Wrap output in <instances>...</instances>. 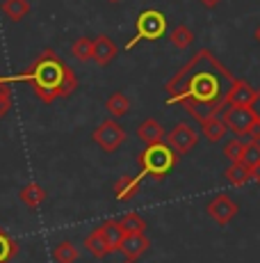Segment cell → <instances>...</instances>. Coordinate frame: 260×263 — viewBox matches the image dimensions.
Wrapping results in <instances>:
<instances>
[{
  "label": "cell",
  "mask_w": 260,
  "mask_h": 263,
  "mask_svg": "<svg viewBox=\"0 0 260 263\" xmlns=\"http://www.w3.org/2000/svg\"><path fill=\"white\" fill-rule=\"evenodd\" d=\"M233 73L210 53L201 48L192 55L187 64L164 85L169 99L167 103H185V101H199V103H226V94L233 85Z\"/></svg>",
  "instance_id": "1"
},
{
  "label": "cell",
  "mask_w": 260,
  "mask_h": 263,
  "mask_svg": "<svg viewBox=\"0 0 260 263\" xmlns=\"http://www.w3.org/2000/svg\"><path fill=\"white\" fill-rule=\"evenodd\" d=\"M16 80L28 83L41 103H53L57 99H67L78 89L76 71L51 48L41 50L34 58V62Z\"/></svg>",
  "instance_id": "2"
},
{
  "label": "cell",
  "mask_w": 260,
  "mask_h": 263,
  "mask_svg": "<svg viewBox=\"0 0 260 263\" xmlns=\"http://www.w3.org/2000/svg\"><path fill=\"white\" fill-rule=\"evenodd\" d=\"M176 151L169 144L160 142V144H151L139 154V167H142L144 176H151L156 181H162L169 172L176 165Z\"/></svg>",
  "instance_id": "3"
},
{
  "label": "cell",
  "mask_w": 260,
  "mask_h": 263,
  "mask_svg": "<svg viewBox=\"0 0 260 263\" xmlns=\"http://www.w3.org/2000/svg\"><path fill=\"white\" fill-rule=\"evenodd\" d=\"M135 28H137V32H135V37L126 44V50L135 48L139 42H144V39H146V42L162 39L164 32H167V16H164L162 12H158V9H144L137 16V21H135Z\"/></svg>",
  "instance_id": "4"
},
{
  "label": "cell",
  "mask_w": 260,
  "mask_h": 263,
  "mask_svg": "<svg viewBox=\"0 0 260 263\" xmlns=\"http://www.w3.org/2000/svg\"><path fill=\"white\" fill-rule=\"evenodd\" d=\"M92 140L101 146L103 151L112 154V151H117L119 146L123 144V140H126V130H123L114 119H105L103 124H98L96 128H94Z\"/></svg>",
  "instance_id": "5"
},
{
  "label": "cell",
  "mask_w": 260,
  "mask_h": 263,
  "mask_svg": "<svg viewBox=\"0 0 260 263\" xmlns=\"http://www.w3.org/2000/svg\"><path fill=\"white\" fill-rule=\"evenodd\" d=\"M197 142H199V130L192 128L189 124H185V121L176 124V126H174V128L167 133V144L171 146V149L176 151L178 156L189 154V151L197 146Z\"/></svg>",
  "instance_id": "6"
},
{
  "label": "cell",
  "mask_w": 260,
  "mask_h": 263,
  "mask_svg": "<svg viewBox=\"0 0 260 263\" xmlns=\"http://www.w3.org/2000/svg\"><path fill=\"white\" fill-rule=\"evenodd\" d=\"M222 119L226 121V126L237 135H247L249 128L256 124V115L251 112V108H231V105H224L222 108Z\"/></svg>",
  "instance_id": "7"
},
{
  "label": "cell",
  "mask_w": 260,
  "mask_h": 263,
  "mask_svg": "<svg viewBox=\"0 0 260 263\" xmlns=\"http://www.w3.org/2000/svg\"><path fill=\"white\" fill-rule=\"evenodd\" d=\"M237 211H240V206H237V201H233L228 195H217V197H212V199L208 201V206H206V213L212 217L217 224H231L233 222V217L237 215Z\"/></svg>",
  "instance_id": "8"
},
{
  "label": "cell",
  "mask_w": 260,
  "mask_h": 263,
  "mask_svg": "<svg viewBox=\"0 0 260 263\" xmlns=\"http://www.w3.org/2000/svg\"><path fill=\"white\" fill-rule=\"evenodd\" d=\"M253 96H256V89H253L247 80L235 78L231 89H228V94H226V105H231V108H249Z\"/></svg>",
  "instance_id": "9"
},
{
  "label": "cell",
  "mask_w": 260,
  "mask_h": 263,
  "mask_svg": "<svg viewBox=\"0 0 260 263\" xmlns=\"http://www.w3.org/2000/svg\"><path fill=\"white\" fill-rule=\"evenodd\" d=\"M96 229H98V234H101V238L105 240V245H107L110 254H112V252H121V242H123L126 231L121 229L119 220H105Z\"/></svg>",
  "instance_id": "10"
},
{
  "label": "cell",
  "mask_w": 260,
  "mask_h": 263,
  "mask_svg": "<svg viewBox=\"0 0 260 263\" xmlns=\"http://www.w3.org/2000/svg\"><path fill=\"white\" fill-rule=\"evenodd\" d=\"M148 245H151V240L146 238V234H126L121 242V254L128 261H137L148 250Z\"/></svg>",
  "instance_id": "11"
},
{
  "label": "cell",
  "mask_w": 260,
  "mask_h": 263,
  "mask_svg": "<svg viewBox=\"0 0 260 263\" xmlns=\"http://www.w3.org/2000/svg\"><path fill=\"white\" fill-rule=\"evenodd\" d=\"M117 53H119L117 44H114L107 34H101V37L94 39V58L92 60L98 67H107V64L117 58Z\"/></svg>",
  "instance_id": "12"
},
{
  "label": "cell",
  "mask_w": 260,
  "mask_h": 263,
  "mask_svg": "<svg viewBox=\"0 0 260 263\" xmlns=\"http://www.w3.org/2000/svg\"><path fill=\"white\" fill-rule=\"evenodd\" d=\"M137 138L142 140L146 146L151 144H160L164 138H167V133H164L162 124H160L158 119H144L142 124L137 126Z\"/></svg>",
  "instance_id": "13"
},
{
  "label": "cell",
  "mask_w": 260,
  "mask_h": 263,
  "mask_svg": "<svg viewBox=\"0 0 260 263\" xmlns=\"http://www.w3.org/2000/svg\"><path fill=\"white\" fill-rule=\"evenodd\" d=\"M142 179H144V174L139 172L137 176H121V179L114 183V197H117L119 201H130L135 195L139 192V183H142Z\"/></svg>",
  "instance_id": "14"
},
{
  "label": "cell",
  "mask_w": 260,
  "mask_h": 263,
  "mask_svg": "<svg viewBox=\"0 0 260 263\" xmlns=\"http://www.w3.org/2000/svg\"><path fill=\"white\" fill-rule=\"evenodd\" d=\"M181 105L199 121V124H203L206 119H210V117H214V115L222 112V108L226 103H199V101H185V103H181Z\"/></svg>",
  "instance_id": "15"
},
{
  "label": "cell",
  "mask_w": 260,
  "mask_h": 263,
  "mask_svg": "<svg viewBox=\"0 0 260 263\" xmlns=\"http://www.w3.org/2000/svg\"><path fill=\"white\" fill-rule=\"evenodd\" d=\"M201 133L208 142H219V140L226 138L228 126H226V121L222 119V115H214V117H210L201 124Z\"/></svg>",
  "instance_id": "16"
},
{
  "label": "cell",
  "mask_w": 260,
  "mask_h": 263,
  "mask_svg": "<svg viewBox=\"0 0 260 263\" xmlns=\"http://www.w3.org/2000/svg\"><path fill=\"white\" fill-rule=\"evenodd\" d=\"M0 9H3V14L9 18V21L21 23L30 14V3L28 0H3Z\"/></svg>",
  "instance_id": "17"
},
{
  "label": "cell",
  "mask_w": 260,
  "mask_h": 263,
  "mask_svg": "<svg viewBox=\"0 0 260 263\" xmlns=\"http://www.w3.org/2000/svg\"><path fill=\"white\" fill-rule=\"evenodd\" d=\"M21 201L28 206V209H39V206L44 204V199H46V190L41 188L39 183H28L26 188H21Z\"/></svg>",
  "instance_id": "18"
},
{
  "label": "cell",
  "mask_w": 260,
  "mask_h": 263,
  "mask_svg": "<svg viewBox=\"0 0 260 263\" xmlns=\"http://www.w3.org/2000/svg\"><path fill=\"white\" fill-rule=\"evenodd\" d=\"M105 110H107L110 115H112L114 119L123 117V115H128L130 110V101L128 96L123 92H114L112 96H107V101H105Z\"/></svg>",
  "instance_id": "19"
},
{
  "label": "cell",
  "mask_w": 260,
  "mask_h": 263,
  "mask_svg": "<svg viewBox=\"0 0 260 263\" xmlns=\"http://www.w3.org/2000/svg\"><path fill=\"white\" fill-rule=\"evenodd\" d=\"M224 176H226L228 183L244 185V183H249V181H251V170H249L244 163H231V167L224 172Z\"/></svg>",
  "instance_id": "20"
},
{
  "label": "cell",
  "mask_w": 260,
  "mask_h": 263,
  "mask_svg": "<svg viewBox=\"0 0 260 263\" xmlns=\"http://www.w3.org/2000/svg\"><path fill=\"white\" fill-rule=\"evenodd\" d=\"M84 250L89 252L92 256H96V259H103V256L110 254L107 245H105V240L101 238V234H98V229H94L92 234L84 238Z\"/></svg>",
  "instance_id": "21"
},
{
  "label": "cell",
  "mask_w": 260,
  "mask_h": 263,
  "mask_svg": "<svg viewBox=\"0 0 260 263\" xmlns=\"http://www.w3.org/2000/svg\"><path fill=\"white\" fill-rule=\"evenodd\" d=\"M192 42H194V32L185 23H178L176 28L171 30V44H174V48L185 50V48L192 46Z\"/></svg>",
  "instance_id": "22"
},
{
  "label": "cell",
  "mask_w": 260,
  "mask_h": 263,
  "mask_svg": "<svg viewBox=\"0 0 260 263\" xmlns=\"http://www.w3.org/2000/svg\"><path fill=\"white\" fill-rule=\"evenodd\" d=\"M53 256H55V261L57 263H76L80 259V252H78V247L73 245V242L62 240L57 247H55Z\"/></svg>",
  "instance_id": "23"
},
{
  "label": "cell",
  "mask_w": 260,
  "mask_h": 263,
  "mask_svg": "<svg viewBox=\"0 0 260 263\" xmlns=\"http://www.w3.org/2000/svg\"><path fill=\"white\" fill-rule=\"evenodd\" d=\"M71 53L73 58L80 60V62H87V60L94 58V39L92 37H80L73 42L71 46Z\"/></svg>",
  "instance_id": "24"
},
{
  "label": "cell",
  "mask_w": 260,
  "mask_h": 263,
  "mask_svg": "<svg viewBox=\"0 0 260 263\" xmlns=\"http://www.w3.org/2000/svg\"><path fill=\"white\" fill-rule=\"evenodd\" d=\"M16 252H18V245L14 242L12 236L0 227V263H9L16 256Z\"/></svg>",
  "instance_id": "25"
},
{
  "label": "cell",
  "mask_w": 260,
  "mask_h": 263,
  "mask_svg": "<svg viewBox=\"0 0 260 263\" xmlns=\"http://www.w3.org/2000/svg\"><path fill=\"white\" fill-rule=\"evenodd\" d=\"M119 224H121V229L126 234H144L146 231V222L139 213H126L119 220Z\"/></svg>",
  "instance_id": "26"
},
{
  "label": "cell",
  "mask_w": 260,
  "mask_h": 263,
  "mask_svg": "<svg viewBox=\"0 0 260 263\" xmlns=\"http://www.w3.org/2000/svg\"><path fill=\"white\" fill-rule=\"evenodd\" d=\"M12 78H5L0 76V119L12 110V87H9Z\"/></svg>",
  "instance_id": "27"
},
{
  "label": "cell",
  "mask_w": 260,
  "mask_h": 263,
  "mask_svg": "<svg viewBox=\"0 0 260 263\" xmlns=\"http://www.w3.org/2000/svg\"><path fill=\"white\" fill-rule=\"evenodd\" d=\"M244 144L240 138L235 140H228L226 144H224V158L231 160V163H242V156H244Z\"/></svg>",
  "instance_id": "28"
},
{
  "label": "cell",
  "mask_w": 260,
  "mask_h": 263,
  "mask_svg": "<svg viewBox=\"0 0 260 263\" xmlns=\"http://www.w3.org/2000/svg\"><path fill=\"white\" fill-rule=\"evenodd\" d=\"M242 163L247 165L249 170L258 167V165H260V142H247V144H244Z\"/></svg>",
  "instance_id": "29"
},
{
  "label": "cell",
  "mask_w": 260,
  "mask_h": 263,
  "mask_svg": "<svg viewBox=\"0 0 260 263\" xmlns=\"http://www.w3.org/2000/svg\"><path fill=\"white\" fill-rule=\"evenodd\" d=\"M247 138H249V142H260V121H256V124L249 128Z\"/></svg>",
  "instance_id": "30"
},
{
  "label": "cell",
  "mask_w": 260,
  "mask_h": 263,
  "mask_svg": "<svg viewBox=\"0 0 260 263\" xmlns=\"http://www.w3.org/2000/svg\"><path fill=\"white\" fill-rule=\"evenodd\" d=\"M249 108H251V112L256 115V119L260 121V89H256V96H253V101H251Z\"/></svg>",
  "instance_id": "31"
},
{
  "label": "cell",
  "mask_w": 260,
  "mask_h": 263,
  "mask_svg": "<svg viewBox=\"0 0 260 263\" xmlns=\"http://www.w3.org/2000/svg\"><path fill=\"white\" fill-rule=\"evenodd\" d=\"M251 181H256V183H260V165L258 167L251 170Z\"/></svg>",
  "instance_id": "32"
},
{
  "label": "cell",
  "mask_w": 260,
  "mask_h": 263,
  "mask_svg": "<svg viewBox=\"0 0 260 263\" xmlns=\"http://www.w3.org/2000/svg\"><path fill=\"white\" fill-rule=\"evenodd\" d=\"M203 5H206V7H217L219 3H222V0H201Z\"/></svg>",
  "instance_id": "33"
},
{
  "label": "cell",
  "mask_w": 260,
  "mask_h": 263,
  "mask_svg": "<svg viewBox=\"0 0 260 263\" xmlns=\"http://www.w3.org/2000/svg\"><path fill=\"white\" fill-rule=\"evenodd\" d=\"M256 42L260 44V25H258V28H256Z\"/></svg>",
  "instance_id": "34"
},
{
  "label": "cell",
  "mask_w": 260,
  "mask_h": 263,
  "mask_svg": "<svg viewBox=\"0 0 260 263\" xmlns=\"http://www.w3.org/2000/svg\"><path fill=\"white\" fill-rule=\"evenodd\" d=\"M110 3H119V0H110Z\"/></svg>",
  "instance_id": "35"
},
{
  "label": "cell",
  "mask_w": 260,
  "mask_h": 263,
  "mask_svg": "<svg viewBox=\"0 0 260 263\" xmlns=\"http://www.w3.org/2000/svg\"><path fill=\"white\" fill-rule=\"evenodd\" d=\"M126 263H135V261H126Z\"/></svg>",
  "instance_id": "36"
}]
</instances>
